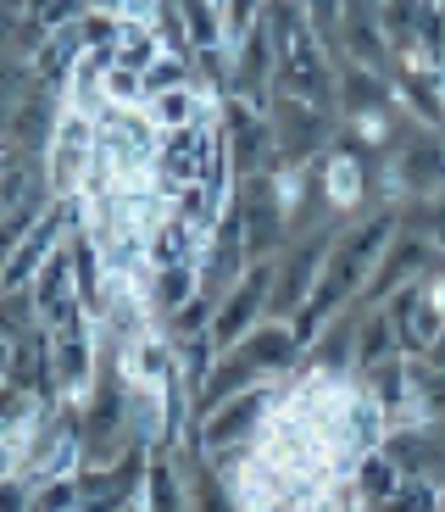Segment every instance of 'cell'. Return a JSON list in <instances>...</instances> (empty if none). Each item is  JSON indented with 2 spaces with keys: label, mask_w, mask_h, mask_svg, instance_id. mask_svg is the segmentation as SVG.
I'll return each mask as SVG.
<instances>
[{
  "label": "cell",
  "mask_w": 445,
  "mask_h": 512,
  "mask_svg": "<svg viewBox=\"0 0 445 512\" xmlns=\"http://www.w3.org/2000/svg\"><path fill=\"white\" fill-rule=\"evenodd\" d=\"M267 117H273L284 162H323V151L340 140V112L312 106L301 95H267Z\"/></svg>",
  "instance_id": "cell-3"
},
{
  "label": "cell",
  "mask_w": 445,
  "mask_h": 512,
  "mask_svg": "<svg viewBox=\"0 0 445 512\" xmlns=\"http://www.w3.org/2000/svg\"><path fill=\"white\" fill-rule=\"evenodd\" d=\"M384 312L395 318V334H401V351H407V357H423V351L445 334V312H434V301L423 295V279L401 284V290L384 301Z\"/></svg>",
  "instance_id": "cell-8"
},
{
  "label": "cell",
  "mask_w": 445,
  "mask_h": 512,
  "mask_svg": "<svg viewBox=\"0 0 445 512\" xmlns=\"http://www.w3.org/2000/svg\"><path fill=\"white\" fill-rule=\"evenodd\" d=\"M373 512H440V485H434V479L407 474L384 501H373Z\"/></svg>",
  "instance_id": "cell-15"
},
{
  "label": "cell",
  "mask_w": 445,
  "mask_h": 512,
  "mask_svg": "<svg viewBox=\"0 0 445 512\" xmlns=\"http://www.w3.org/2000/svg\"><path fill=\"white\" fill-rule=\"evenodd\" d=\"M78 507H84V490H78V474H67V479L39 485L34 490V507H28V512H78Z\"/></svg>",
  "instance_id": "cell-20"
},
{
  "label": "cell",
  "mask_w": 445,
  "mask_h": 512,
  "mask_svg": "<svg viewBox=\"0 0 445 512\" xmlns=\"http://www.w3.org/2000/svg\"><path fill=\"white\" fill-rule=\"evenodd\" d=\"M95 156H101V123L78 106H62V123H56L51 145H45V179L62 201L89 190V173H95Z\"/></svg>",
  "instance_id": "cell-2"
},
{
  "label": "cell",
  "mask_w": 445,
  "mask_h": 512,
  "mask_svg": "<svg viewBox=\"0 0 445 512\" xmlns=\"http://www.w3.org/2000/svg\"><path fill=\"white\" fill-rule=\"evenodd\" d=\"M78 223H84V212H78V195H73V201H62V195H56V206L34 223V229H28L17 245H6V273H0V279H6V290H23V284H34V273L45 268V262H51V256L62 251L67 240H73Z\"/></svg>",
  "instance_id": "cell-4"
},
{
  "label": "cell",
  "mask_w": 445,
  "mask_h": 512,
  "mask_svg": "<svg viewBox=\"0 0 445 512\" xmlns=\"http://www.w3.org/2000/svg\"><path fill=\"white\" fill-rule=\"evenodd\" d=\"M401 223H407V229H418V234H429L434 251L445 256V190H440V195H418V201H407V206H401Z\"/></svg>",
  "instance_id": "cell-17"
},
{
  "label": "cell",
  "mask_w": 445,
  "mask_h": 512,
  "mask_svg": "<svg viewBox=\"0 0 445 512\" xmlns=\"http://www.w3.org/2000/svg\"><path fill=\"white\" fill-rule=\"evenodd\" d=\"M178 84H201L195 78V56H184V51H167L162 62L145 73V90L151 95H162V90H178Z\"/></svg>",
  "instance_id": "cell-19"
},
{
  "label": "cell",
  "mask_w": 445,
  "mask_h": 512,
  "mask_svg": "<svg viewBox=\"0 0 445 512\" xmlns=\"http://www.w3.org/2000/svg\"><path fill=\"white\" fill-rule=\"evenodd\" d=\"M401 479H407V474H401V462H395L384 446H379V451H368V457H362V468H356V485H362L368 507H373V501H384V496H390V490L401 485Z\"/></svg>",
  "instance_id": "cell-16"
},
{
  "label": "cell",
  "mask_w": 445,
  "mask_h": 512,
  "mask_svg": "<svg viewBox=\"0 0 445 512\" xmlns=\"http://www.w3.org/2000/svg\"><path fill=\"white\" fill-rule=\"evenodd\" d=\"M217 106H223V95H212L206 84H178V90H162L145 101V112H151V123L162 128V134H173V128H195V123H212Z\"/></svg>",
  "instance_id": "cell-10"
},
{
  "label": "cell",
  "mask_w": 445,
  "mask_h": 512,
  "mask_svg": "<svg viewBox=\"0 0 445 512\" xmlns=\"http://www.w3.org/2000/svg\"><path fill=\"white\" fill-rule=\"evenodd\" d=\"M423 357H429V362H434V368H440V373H445V334H440V340H434V346H429V351H423Z\"/></svg>",
  "instance_id": "cell-21"
},
{
  "label": "cell",
  "mask_w": 445,
  "mask_h": 512,
  "mask_svg": "<svg viewBox=\"0 0 445 512\" xmlns=\"http://www.w3.org/2000/svg\"><path fill=\"white\" fill-rule=\"evenodd\" d=\"M273 256L267 262H251V273H245L240 284H229V290L217 295V318H212V340L223 351L240 346L245 334L256 329V323L267 318V301H273Z\"/></svg>",
  "instance_id": "cell-6"
},
{
  "label": "cell",
  "mask_w": 445,
  "mask_h": 512,
  "mask_svg": "<svg viewBox=\"0 0 445 512\" xmlns=\"http://www.w3.org/2000/svg\"><path fill=\"white\" fill-rule=\"evenodd\" d=\"M401 357V334H395V318L384 307H368L356 318V373L379 368V362Z\"/></svg>",
  "instance_id": "cell-13"
},
{
  "label": "cell",
  "mask_w": 445,
  "mask_h": 512,
  "mask_svg": "<svg viewBox=\"0 0 445 512\" xmlns=\"http://www.w3.org/2000/svg\"><path fill=\"white\" fill-rule=\"evenodd\" d=\"M440 6H445V0H440Z\"/></svg>",
  "instance_id": "cell-24"
},
{
  "label": "cell",
  "mask_w": 445,
  "mask_h": 512,
  "mask_svg": "<svg viewBox=\"0 0 445 512\" xmlns=\"http://www.w3.org/2000/svg\"><path fill=\"white\" fill-rule=\"evenodd\" d=\"M128 512H145V507H140V501H134V507H128Z\"/></svg>",
  "instance_id": "cell-23"
},
{
  "label": "cell",
  "mask_w": 445,
  "mask_h": 512,
  "mask_svg": "<svg viewBox=\"0 0 445 512\" xmlns=\"http://www.w3.org/2000/svg\"><path fill=\"white\" fill-rule=\"evenodd\" d=\"M334 234L340 223H323L312 234H295L279 256H273V301H267V318H301V307L312 301L323 268H329V251H334Z\"/></svg>",
  "instance_id": "cell-1"
},
{
  "label": "cell",
  "mask_w": 445,
  "mask_h": 512,
  "mask_svg": "<svg viewBox=\"0 0 445 512\" xmlns=\"http://www.w3.org/2000/svg\"><path fill=\"white\" fill-rule=\"evenodd\" d=\"M206 290V268L201 262H178V268H151V307L156 318H173L178 307H190Z\"/></svg>",
  "instance_id": "cell-12"
},
{
  "label": "cell",
  "mask_w": 445,
  "mask_h": 512,
  "mask_svg": "<svg viewBox=\"0 0 445 512\" xmlns=\"http://www.w3.org/2000/svg\"><path fill=\"white\" fill-rule=\"evenodd\" d=\"M84 51H89V39H84V17H78V23H62L45 34V45L28 56V73L39 84H51V90H67L73 84V67L84 62Z\"/></svg>",
  "instance_id": "cell-9"
},
{
  "label": "cell",
  "mask_w": 445,
  "mask_h": 512,
  "mask_svg": "<svg viewBox=\"0 0 445 512\" xmlns=\"http://www.w3.org/2000/svg\"><path fill=\"white\" fill-rule=\"evenodd\" d=\"M162 56H167L162 28H156V23H123V34H117V62H123V67H140V73H151Z\"/></svg>",
  "instance_id": "cell-14"
},
{
  "label": "cell",
  "mask_w": 445,
  "mask_h": 512,
  "mask_svg": "<svg viewBox=\"0 0 445 512\" xmlns=\"http://www.w3.org/2000/svg\"><path fill=\"white\" fill-rule=\"evenodd\" d=\"M340 117H362V112H401L395 106V73H373V67L340 62Z\"/></svg>",
  "instance_id": "cell-11"
},
{
  "label": "cell",
  "mask_w": 445,
  "mask_h": 512,
  "mask_svg": "<svg viewBox=\"0 0 445 512\" xmlns=\"http://www.w3.org/2000/svg\"><path fill=\"white\" fill-rule=\"evenodd\" d=\"M440 512H445V485H440Z\"/></svg>",
  "instance_id": "cell-22"
},
{
  "label": "cell",
  "mask_w": 445,
  "mask_h": 512,
  "mask_svg": "<svg viewBox=\"0 0 445 512\" xmlns=\"http://www.w3.org/2000/svg\"><path fill=\"white\" fill-rule=\"evenodd\" d=\"M318 195H323V212L329 218H356L373 195V162L356 145L334 140L318 162Z\"/></svg>",
  "instance_id": "cell-7"
},
{
  "label": "cell",
  "mask_w": 445,
  "mask_h": 512,
  "mask_svg": "<svg viewBox=\"0 0 445 512\" xmlns=\"http://www.w3.org/2000/svg\"><path fill=\"white\" fill-rule=\"evenodd\" d=\"M234 206H240V229H245V245H251V262L279 256L284 240H290V229H295V218H290V206L279 201V190H273V173L240 179Z\"/></svg>",
  "instance_id": "cell-5"
},
{
  "label": "cell",
  "mask_w": 445,
  "mask_h": 512,
  "mask_svg": "<svg viewBox=\"0 0 445 512\" xmlns=\"http://www.w3.org/2000/svg\"><path fill=\"white\" fill-rule=\"evenodd\" d=\"M101 90H106V101H112V106H145V101H151V90H145V73H140V67H123V62L106 67V84H101Z\"/></svg>",
  "instance_id": "cell-18"
}]
</instances>
